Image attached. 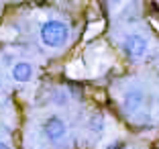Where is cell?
I'll return each instance as SVG.
<instances>
[{
    "label": "cell",
    "instance_id": "obj_2",
    "mask_svg": "<svg viewBox=\"0 0 159 149\" xmlns=\"http://www.w3.org/2000/svg\"><path fill=\"white\" fill-rule=\"evenodd\" d=\"M41 129H43L45 139L51 145H55V147H59V145L67 139V125L59 114H49V117L43 121Z\"/></svg>",
    "mask_w": 159,
    "mask_h": 149
},
{
    "label": "cell",
    "instance_id": "obj_6",
    "mask_svg": "<svg viewBox=\"0 0 159 149\" xmlns=\"http://www.w3.org/2000/svg\"><path fill=\"white\" fill-rule=\"evenodd\" d=\"M88 131L90 133H94V135H100L104 131V117L102 114H98V112H94V114H90L88 119Z\"/></svg>",
    "mask_w": 159,
    "mask_h": 149
},
{
    "label": "cell",
    "instance_id": "obj_8",
    "mask_svg": "<svg viewBox=\"0 0 159 149\" xmlns=\"http://www.w3.org/2000/svg\"><path fill=\"white\" fill-rule=\"evenodd\" d=\"M0 149H12V147H10L6 141H0Z\"/></svg>",
    "mask_w": 159,
    "mask_h": 149
},
{
    "label": "cell",
    "instance_id": "obj_7",
    "mask_svg": "<svg viewBox=\"0 0 159 149\" xmlns=\"http://www.w3.org/2000/svg\"><path fill=\"white\" fill-rule=\"evenodd\" d=\"M51 102L57 104V106H67V104H70V94L63 88H57V90H53V94H51Z\"/></svg>",
    "mask_w": 159,
    "mask_h": 149
},
{
    "label": "cell",
    "instance_id": "obj_1",
    "mask_svg": "<svg viewBox=\"0 0 159 149\" xmlns=\"http://www.w3.org/2000/svg\"><path fill=\"white\" fill-rule=\"evenodd\" d=\"M39 39L47 49H61L70 41V27H67V23L57 19L45 21L39 29Z\"/></svg>",
    "mask_w": 159,
    "mask_h": 149
},
{
    "label": "cell",
    "instance_id": "obj_3",
    "mask_svg": "<svg viewBox=\"0 0 159 149\" xmlns=\"http://www.w3.org/2000/svg\"><path fill=\"white\" fill-rule=\"evenodd\" d=\"M122 51L129 59L141 61L143 57L149 53V39L141 33H129L122 39Z\"/></svg>",
    "mask_w": 159,
    "mask_h": 149
},
{
    "label": "cell",
    "instance_id": "obj_4",
    "mask_svg": "<svg viewBox=\"0 0 159 149\" xmlns=\"http://www.w3.org/2000/svg\"><path fill=\"white\" fill-rule=\"evenodd\" d=\"M143 104H145V92H143V88H129L122 94L120 106L126 114H135L137 110H141Z\"/></svg>",
    "mask_w": 159,
    "mask_h": 149
},
{
    "label": "cell",
    "instance_id": "obj_5",
    "mask_svg": "<svg viewBox=\"0 0 159 149\" xmlns=\"http://www.w3.org/2000/svg\"><path fill=\"white\" fill-rule=\"evenodd\" d=\"M10 76H12V80L16 84H27V82L33 80L35 68H33L31 61H16V63H12V68H10Z\"/></svg>",
    "mask_w": 159,
    "mask_h": 149
}]
</instances>
